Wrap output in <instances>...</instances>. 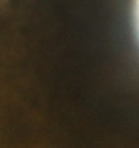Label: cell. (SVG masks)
Here are the masks:
<instances>
[{
  "instance_id": "cell-1",
  "label": "cell",
  "mask_w": 139,
  "mask_h": 148,
  "mask_svg": "<svg viewBox=\"0 0 139 148\" xmlns=\"http://www.w3.org/2000/svg\"><path fill=\"white\" fill-rule=\"evenodd\" d=\"M133 19H135V28L139 38V0L133 1Z\"/></svg>"
}]
</instances>
